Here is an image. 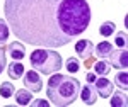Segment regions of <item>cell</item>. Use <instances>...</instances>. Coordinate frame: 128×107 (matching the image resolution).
<instances>
[{
	"label": "cell",
	"instance_id": "obj_1",
	"mask_svg": "<svg viewBox=\"0 0 128 107\" xmlns=\"http://www.w3.org/2000/svg\"><path fill=\"white\" fill-rule=\"evenodd\" d=\"M5 20L22 43L48 49L67 46L87 31V0H5Z\"/></svg>",
	"mask_w": 128,
	"mask_h": 107
},
{
	"label": "cell",
	"instance_id": "obj_2",
	"mask_svg": "<svg viewBox=\"0 0 128 107\" xmlns=\"http://www.w3.org/2000/svg\"><path fill=\"white\" fill-rule=\"evenodd\" d=\"M80 92V82L74 77L55 73L51 75L46 87V95L50 99V104L55 107H67L72 106Z\"/></svg>",
	"mask_w": 128,
	"mask_h": 107
},
{
	"label": "cell",
	"instance_id": "obj_3",
	"mask_svg": "<svg viewBox=\"0 0 128 107\" xmlns=\"http://www.w3.org/2000/svg\"><path fill=\"white\" fill-rule=\"evenodd\" d=\"M31 66L41 75H53L62 68V56L55 49L40 48L31 53Z\"/></svg>",
	"mask_w": 128,
	"mask_h": 107
},
{
	"label": "cell",
	"instance_id": "obj_4",
	"mask_svg": "<svg viewBox=\"0 0 128 107\" xmlns=\"http://www.w3.org/2000/svg\"><path fill=\"white\" fill-rule=\"evenodd\" d=\"M109 58V65L114 66L118 70H126L128 68V51L126 48H120V49H113L111 54L108 56Z\"/></svg>",
	"mask_w": 128,
	"mask_h": 107
},
{
	"label": "cell",
	"instance_id": "obj_5",
	"mask_svg": "<svg viewBox=\"0 0 128 107\" xmlns=\"http://www.w3.org/2000/svg\"><path fill=\"white\" fill-rule=\"evenodd\" d=\"M24 87L29 92H40L41 90L43 82H41V77L36 70H29L28 73H24Z\"/></svg>",
	"mask_w": 128,
	"mask_h": 107
},
{
	"label": "cell",
	"instance_id": "obj_6",
	"mask_svg": "<svg viewBox=\"0 0 128 107\" xmlns=\"http://www.w3.org/2000/svg\"><path fill=\"white\" fill-rule=\"evenodd\" d=\"M79 97L82 99V102H84L86 106H94V104H96V99H98V92H96L94 83H90V82L86 83L84 87L80 88Z\"/></svg>",
	"mask_w": 128,
	"mask_h": 107
},
{
	"label": "cell",
	"instance_id": "obj_7",
	"mask_svg": "<svg viewBox=\"0 0 128 107\" xmlns=\"http://www.w3.org/2000/svg\"><path fill=\"white\" fill-rule=\"evenodd\" d=\"M96 85V92H98V95L101 99H109V95L113 94V82H109L108 78L101 77V78H96V82H94Z\"/></svg>",
	"mask_w": 128,
	"mask_h": 107
},
{
	"label": "cell",
	"instance_id": "obj_8",
	"mask_svg": "<svg viewBox=\"0 0 128 107\" xmlns=\"http://www.w3.org/2000/svg\"><path fill=\"white\" fill-rule=\"evenodd\" d=\"M92 51H94L92 41H89V39H80V41L75 43V53H77L82 59L89 58V56L92 54Z\"/></svg>",
	"mask_w": 128,
	"mask_h": 107
},
{
	"label": "cell",
	"instance_id": "obj_9",
	"mask_svg": "<svg viewBox=\"0 0 128 107\" xmlns=\"http://www.w3.org/2000/svg\"><path fill=\"white\" fill-rule=\"evenodd\" d=\"M7 53H9V56H12L14 61H20L26 56V46L22 43H10L7 46Z\"/></svg>",
	"mask_w": 128,
	"mask_h": 107
},
{
	"label": "cell",
	"instance_id": "obj_10",
	"mask_svg": "<svg viewBox=\"0 0 128 107\" xmlns=\"http://www.w3.org/2000/svg\"><path fill=\"white\" fill-rule=\"evenodd\" d=\"M7 73H9V77L14 78V80L24 77V66H22V63H20V61H12L9 65V68H7Z\"/></svg>",
	"mask_w": 128,
	"mask_h": 107
},
{
	"label": "cell",
	"instance_id": "obj_11",
	"mask_svg": "<svg viewBox=\"0 0 128 107\" xmlns=\"http://www.w3.org/2000/svg\"><path fill=\"white\" fill-rule=\"evenodd\" d=\"M14 94H16V102H17L19 106H29L31 100H32V95H31V92L28 90V88L16 90Z\"/></svg>",
	"mask_w": 128,
	"mask_h": 107
},
{
	"label": "cell",
	"instance_id": "obj_12",
	"mask_svg": "<svg viewBox=\"0 0 128 107\" xmlns=\"http://www.w3.org/2000/svg\"><path fill=\"white\" fill-rule=\"evenodd\" d=\"M111 51H113V43H109V41H102V43H99L96 46V54L102 59L108 58L111 54Z\"/></svg>",
	"mask_w": 128,
	"mask_h": 107
},
{
	"label": "cell",
	"instance_id": "obj_13",
	"mask_svg": "<svg viewBox=\"0 0 128 107\" xmlns=\"http://www.w3.org/2000/svg\"><path fill=\"white\" fill-rule=\"evenodd\" d=\"M111 106L113 107H126L128 106V99H126L125 90H120V92H116L111 97Z\"/></svg>",
	"mask_w": 128,
	"mask_h": 107
},
{
	"label": "cell",
	"instance_id": "obj_14",
	"mask_svg": "<svg viewBox=\"0 0 128 107\" xmlns=\"http://www.w3.org/2000/svg\"><path fill=\"white\" fill-rule=\"evenodd\" d=\"M109 68H111V65H109L108 61H104V59H101V61H94V73L99 75V77H104V75H108L109 73Z\"/></svg>",
	"mask_w": 128,
	"mask_h": 107
},
{
	"label": "cell",
	"instance_id": "obj_15",
	"mask_svg": "<svg viewBox=\"0 0 128 107\" xmlns=\"http://www.w3.org/2000/svg\"><path fill=\"white\" fill-rule=\"evenodd\" d=\"M114 32H116V26H114V22H109V20L108 22H102L101 27H99V34L104 36V38H109Z\"/></svg>",
	"mask_w": 128,
	"mask_h": 107
},
{
	"label": "cell",
	"instance_id": "obj_16",
	"mask_svg": "<svg viewBox=\"0 0 128 107\" xmlns=\"http://www.w3.org/2000/svg\"><path fill=\"white\" fill-rule=\"evenodd\" d=\"M114 83H116L121 90H126V88H128V73L125 71V70H121V71L116 73V77H114Z\"/></svg>",
	"mask_w": 128,
	"mask_h": 107
},
{
	"label": "cell",
	"instance_id": "obj_17",
	"mask_svg": "<svg viewBox=\"0 0 128 107\" xmlns=\"http://www.w3.org/2000/svg\"><path fill=\"white\" fill-rule=\"evenodd\" d=\"M14 92H16V88H14V83H10V82H2L0 83V95L4 99H9L14 95Z\"/></svg>",
	"mask_w": 128,
	"mask_h": 107
},
{
	"label": "cell",
	"instance_id": "obj_18",
	"mask_svg": "<svg viewBox=\"0 0 128 107\" xmlns=\"http://www.w3.org/2000/svg\"><path fill=\"white\" fill-rule=\"evenodd\" d=\"M9 36H10V27H9V24H7L5 20L0 19V44L7 43V41H9Z\"/></svg>",
	"mask_w": 128,
	"mask_h": 107
},
{
	"label": "cell",
	"instance_id": "obj_19",
	"mask_svg": "<svg viewBox=\"0 0 128 107\" xmlns=\"http://www.w3.org/2000/svg\"><path fill=\"white\" fill-rule=\"evenodd\" d=\"M65 66H67V70H68V73H77V71L80 70V61H79V58H75V56L68 58L67 61H65Z\"/></svg>",
	"mask_w": 128,
	"mask_h": 107
},
{
	"label": "cell",
	"instance_id": "obj_20",
	"mask_svg": "<svg viewBox=\"0 0 128 107\" xmlns=\"http://www.w3.org/2000/svg\"><path fill=\"white\" fill-rule=\"evenodd\" d=\"M114 43H116V46H120V48H126V32H125V31L118 32Z\"/></svg>",
	"mask_w": 128,
	"mask_h": 107
},
{
	"label": "cell",
	"instance_id": "obj_21",
	"mask_svg": "<svg viewBox=\"0 0 128 107\" xmlns=\"http://www.w3.org/2000/svg\"><path fill=\"white\" fill-rule=\"evenodd\" d=\"M7 66V56H5V48L0 44V73L5 70Z\"/></svg>",
	"mask_w": 128,
	"mask_h": 107
},
{
	"label": "cell",
	"instance_id": "obj_22",
	"mask_svg": "<svg viewBox=\"0 0 128 107\" xmlns=\"http://www.w3.org/2000/svg\"><path fill=\"white\" fill-rule=\"evenodd\" d=\"M31 104L32 106H36V107H46V106H50V100H43V99H38V100H31Z\"/></svg>",
	"mask_w": 128,
	"mask_h": 107
},
{
	"label": "cell",
	"instance_id": "obj_23",
	"mask_svg": "<svg viewBox=\"0 0 128 107\" xmlns=\"http://www.w3.org/2000/svg\"><path fill=\"white\" fill-rule=\"evenodd\" d=\"M96 73H94V71H89L87 75H86V80H87V82H90V83H94V82H96Z\"/></svg>",
	"mask_w": 128,
	"mask_h": 107
},
{
	"label": "cell",
	"instance_id": "obj_24",
	"mask_svg": "<svg viewBox=\"0 0 128 107\" xmlns=\"http://www.w3.org/2000/svg\"><path fill=\"white\" fill-rule=\"evenodd\" d=\"M94 61H96V59L89 56V58H86V63H84V65H86V66H90V65H94Z\"/></svg>",
	"mask_w": 128,
	"mask_h": 107
}]
</instances>
